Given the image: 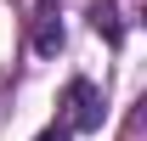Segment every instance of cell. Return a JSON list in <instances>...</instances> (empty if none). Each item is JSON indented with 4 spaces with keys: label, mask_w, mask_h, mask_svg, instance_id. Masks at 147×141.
Returning a JSON list of instances; mask_svg holds the SVG:
<instances>
[{
    "label": "cell",
    "mask_w": 147,
    "mask_h": 141,
    "mask_svg": "<svg viewBox=\"0 0 147 141\" xmlns=\"http://www.w3.org/2000/svg\"><path fill=\"white\" fill-rule=\"evenodd\" d=\"M96 124H102V90L91 79H68L62 85V130L68 136H85Z\"/></svg>",
    "instance_id": "6da1fadb"
},
{
    "label": "cell",
    "mask_w": 147,
    "mask_h": 141,
    "mask_svg": "<svg viewBox=\"0 0 147 141\" xmlns=\"http://www.w3.org/2000/svg\"><path fill=\"white\" fill-rule=\"evenodd\" d=\"M34 141H74V136L62 130V124H51V130H45V136H34Z\"/></svg>",
    "instance_id": "277c9868"
},
{
    "label": "cell",
    "mask_w": 147,
    "mask_h": 141,
    "mask_svg": "<svg viewBox=\"0 0 147 141\" xmlns=\"http://www.w3.org/2000/svg\"><path fill=\"white\" fill-rule=\"evenodd\" d=\"M91 23H96V34H108V40L125 34V23H119V6H113V0H96V6H91Z\"/></svg>",
    "instance_id": "3957f363"
},
{
    "label": "cell",
    "mask_w": 147,
    "mask_h": 141,
    "mask_svg": "<svg viewBox=\"0 0 147 141\" xmlns=\"http://www.w3.org/2000/svg\"><path fill=\"white\" fill-rule=\"evenodd\" d=\"M34 51L40 56H57V51H62V23H57V6H51V0H40V11H34Z\"/></svg>",
    "instance_id": "7a4b0ae2"
}]
</instances>
